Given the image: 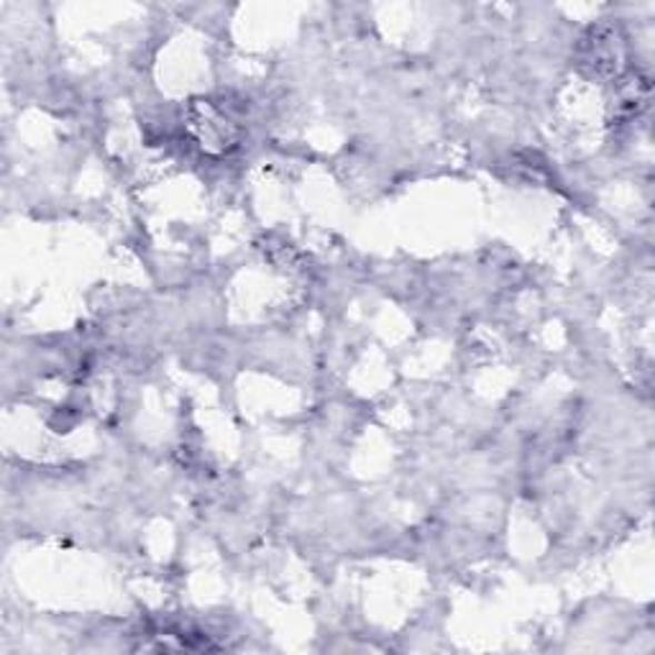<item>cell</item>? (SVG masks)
<instances>
[{"label":"cell","instance_id":"obj_1","mask_svg":"<svg viewBox=\"0 0 655 655\" xmlns=\"http://www.w3.org/2000/svg\"><path fill=\"white\" fill-rule=\"evenodd\" d=\"M192 129L202 141V147L208 143V147L212 149L231 147L238 136L234 118L228 116L226 110H220L216 103L192 108Z\"/></svg>","mask_w":655,"mask_h":655}]
</instances>
